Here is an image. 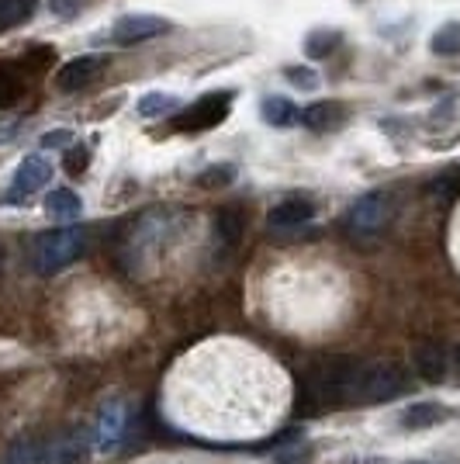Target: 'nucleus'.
I'll return each instance as SVG.
<instances>
[{
  "instance_id": "obj_10",
  "label": "nucleus",
  "mask_w": 460,
  "mask_h": 464,
  "mask_svg": "<svg viewBox=\"0 0 460 464\" xmlns=\"http://www.w3.org/2000/svg\"><path fill=\"white\" fill-rule=\"evenodd\" d=\"M412 361H416V371H419L422 382H443L446 378V350L440 343H419L416 353H412Z\"/></svg>"
},
{
  "instance_id": "obj_16",
  "label": "nucleus",
  "mask_w": 460,
  "mask_h": 464,
  "mask_svg": "<svg viewBox=\"0 0 460 464\" xmlns=\"http://www.w3.org/2000/svg\"><path fill=\"white\" fill-rule=\"evenodd\" d=\"M7 464H49V444H42V440H18L7 450Z\"/></svg>"
},
{
  "instance_id": "obj_17",
  "label": "nucleus",
  "mask_w": 460,
  "mask_h": 464,
  "mask_svg": "<svg viewBox=\"0 0 460 464\" xmlns=\"http://www.w3.org/2000/svg\"><path fill=\"white\" fill-rule=\"evenodd\" d=\"M260 111H264V118H267L270 125H277V129H288V125L298 121V108H294L291 101H284V97H267V101L260 104Z\"/></svg>"
},
{
  "instance_id": "obj_20",
  "label": "nucleus",
  "mask_w": 460,
  "mask_h": 464,
  "mask_svg": "<svg viewBox=\"0 0 460 464\" xmlns=\"http://www.w3.org/2000/svg\"><path fill=\"white\" fill-rule=\"evenodd\" d=\"M177 97L173 94H146L142 101H139V115L142 118H156V115H170V111H177Z\"/></svg>"
},
{
  "instance_id": "obj_7",
  "label": "nucleus",
  "mask_w": 460,
  "mask_h": 464,
  "mask_svg": "<svg viewBox=\"0 0 460 464\" xmlns=\"http://www.w3.org/2000/svg\"><path fill=\"white\" fill-rule=\"evenodd\" d=\"M49 177H53V167H49L42 156H24L18 167V174H14V191L7 194V201H18V198L35 194L39 188L49 184Z\"/></svg>"
},
{
  "instance_id": "obj_18",
  "label": "nucleus",
  "mask_w": 460,
  "mask_h": 464,
  "mask_svg": "<svg viewBox=\"0 0 460 464\" xmlns=\"http://www.w3.org/2000/svg\"><path fill=\"white\" fill-rule=\"evenodd\" d=\"M302 125L311 129V132H326L336 125V108L326 104V101H319V104H308L305 111H302Z\"/></svg>"
},
{
  "instance_id": "obj_25",
  "label": "nucleus",
  "mask_w": 460,
  "mask_h": 464,
  "mask_svg": "<svg viewBox=\"0 0 460 464\" xmlns=\"http://www.w3.org/2000/svg\"><path fill=\"white\" fill-rule=\"evenodd\" d=\"M284 77H288L294 87H305V91H315V87H319V77H315L311 70H305V66H302V70H298V66H288Z\"/></svg>"
},
{
  "instance_id": "obj_29",
  "label": "nucleus",
  "mask_w": 460,
  "mask_h": 464,
  "mask_svg": "<svg viewBox=\"0 0 460 464\" xmlns=\"http://www.w3.org/2000/svg\"><path fill=\"white\" fill-rule=\"evenodd\" d=\"M305 454L308 450H294V454H284L281 461H273V464H305Z\"/></svg>"
},
{
  "instance_id": "obj_19",
  "label": "nucleus",
  "mask_w": 460,
  "mask_h": 464,
  "mask_svg": "<svg viewBox=\"0 0 460 464\" xmlns=\"http://www.w3.org/2000/svg\"><path fill=\"white\" fill-rule=\"evenodd\" d=\"M429 45H433L436 56H460V24L457 21H450V24L436 28V35H433Z\"/></svg>"
},
{
  "instance_id": "obj_28",
  "label": "nucleus",
  "mask_w": 460,
  "mask_h": 464,
  "mask_svg": "<svg viewBox=\"0 0 460 464\" xmlns=\"http://www.w3.org/2000/svg\"><path fill=\"white\" fill-rule=\"evenodd\" d=\"M70 142V132H49V136H42V146L45 150H53V146H66Z\"/></svg>"
},
{
  "instance_id": "obj_11",
  "label": "nucleus",
  "mask_w": 460,
  "mask_h": 464,
  "mask_svg": "<svg viewBox=\"0 0 460 464\" xmlns=\"http://www.w3.org/2000/svg\"><path fill=\"white\" fill-rule=\"evenodd\" d=\"M450 416V409L440 402H416V406L402 409V426L408 430H426V426H436Z\"/></svg>"
},
{
  "instance_id": "obj_21",
  "label": "nucleus",
  "mask_w": 460,
  "mask_h": 464,
  "mask_svg": "<svg viewBox=\"0 0 460 464\" xmlns=\"http://www.w3.org/2000/svg\"><path fill=\"white\" fill-rule=\"evenodd\" d=\"M35 0H0V28H11L32 14Z\"/></svg>"
},
{
  "instance_id": "obj_8",
  "label": "nucleus",
  "mask_w": 460,
  "mask_h": 464,
  "mask_svg": "<svg viewBox=\"0 0 460 464\" xmlns=\"http://www.w3.org/2000/svg\"><path fill=\"white\" fill-rule=\"evenodd\" d=\"M101 66H104V59H101V56H77V59H70L66 66H59L56 87H59V91H80V87L94 83V77L101 73Z\"/></svg>"
},
{
  "instance_id": "obj_14",
  "label": "nucleus",
  "mask_w": 460,
  "mask_h": 464,
  "mask_svg": "<svg viewBox=\"0 0 460 464\" xmlns=\"http://www.w3.org/2000/svg\"><path fill=\"white\" fill-rule=\"evenodd\" d=\"M243 236V212L239 208H222L215 215V239H222L225 246H235Z\"/></svg>"
},
{
  "instance_id": "obj_5",
  "label": "nucleus",
  "mask_w": 460,
  "mask_h": 464,
  "mask_svg": "<svg viewBox=\"0 0 460 464\" xmlns=\"http://www.w3.org/2000/svg\"><path fill=\"white\" fill-rule=\"evenodd\" d=\"M388 212H391V201L384 191H370L364 194L353 208H350V229L353 232H378L388 222Z\"/></svg>"
},
{
  "instance_id": "obj_31",
  "label": "nucleus",
  "mask_w": 460,
  "mask_h": 464,
  "mask_svg": "<svg viewBox=\"0 0 460 464\" xmlns=\"http://www.w3.org/2000/svg\"><path fill=\"white\" fill-rule=\"evenodd\" d=\"M405 464H429V461H405Z\"/></svg>"
},
{
  "instance_id": "obj_22",
  "label": "nucleus",
  "mask_w": 460,
  "mask_h": 464,
  "mask_svg": "<svg viewBox=\"0 0 460 464\" xmlns=\"http://www.w3.org/2000/svg\"><path fill=\"white\" fill-rule=\"evenodd\" d=\"M336 45H340V32H311L308 42H305V56L326 59Z\"/></svg>"
},
{
  "instance_id": "obj_9",
  "label": "nucleus",
  "mask_w": 460,
  "mask_h": 464,
  "mask_svg": "<svg viewBox=\"0 0 460 464\" xmlns=\"http://www.w3.org/2000/svg\"><path fill=\"white\" fill-rule=\"evenodd\" d=\"M315 215V205L308 198H288L281 205H273V212L267 215V222L273 229H294V226H305Z\"/></svg>"
},
{
  "instance_id": "obj_6",
  "label": "nucleus",
  "mask_w": 460,
  "mask_h": 464,
  "mask_svg": "<svg viewBox=\"0 0 460 464\" xmlns=\"http://www.w3.org/2000/svg\"><path fill=\"white\" fill-rule=\"evenodd\" d=\"M170 32V21L167 18H153V14H129V18H118L115 28H111V39L118 45H135V42H146L153 35H163Z\"/></svg>"
},
{
  "instance_id": "obj_30",
  "label": "nucleus",
  "mask_w": 460,
  "mask_h": 464,
  "mask_svg": "<svg viewBox=\"0 0 460 464\" xmlns=\"http://www.w3.org/2000/svg\"><path fill=\"white\" fill-rule=\"evenodd\" d=\"M454 364H457V371H460V343L454 347Z\"/></svg>"
},
{
  "instance_id": "obj_23",
  "label": "nucleus",
  "mask_w": 460,
  "mask_h": 464,
  "mask_svg": "<svg viewBox=\"0 0 460 464\" xmlns=\"http://www.w3.org/2000/svg\"><path fill=\"white\" fill-rule=\"evenodd\" d=\"M21 97V80L11 73V70H4L0 66V108H11V104H18Z\"/></svg>"
},
{
  "instance_id": "obj_27",
  "label": "nucleus",
  "mask_w": 460,
  "mask_h": 464,
  "mask_svg": "<svg viewBox=\"0 0 460 464\" xmlns=\"http://www.w3.org/2000/svg\"><path fill=\"white\" fill-rule=\"evenodd\" d=\"M80 4H83V0H49V7L56 11L59 18H73L80 11Z\"/></svg>"
},
{
  "instance_id": "obj_24",
  "label": "nucleus",
  "mask_w": 460,
  "mask_h": 464,
  "mask_svg": "<svg viewBox=\"0 0 460 464\" xmlns=\"http://www.w3.org/2000/svg\"><path fill=\"white\" fill-rule=\"evenodd\" d=\"M232 177H235V167H232V163H222V167H208L197 184H201V188H225Z\"/></svg>"
},
{
  "instance_id": "obj_26",
  "label": "nucleus",
  "mask_w": 460,
  "mask_h": 464,
  "mask_svg": "<svg viewBox=\"0 0 460 464\" xmlns=\"http://www.w3.org/2000/svg\"><path fill=\"white\" fill-rule=\"evenodd\" d=\"M91 167V150H83V146H73L70 153H66V170L70 174H83Z\"/></svg>"
},
{
  "instance_id": "obj_12",
  "label": "nucleus",
  "mask_w": 460,
  "mask_h": 464,
  "mask_svg": "<svg viewBox=\"0 0 460 464\" xmlns=\"http://www.w3.org/2000/svg\"><path fill=\"white\" fill-rule=\"evenodd\" d=\"M121 433H125V406H108L101 412V420H97V433L94 440L97 447H115L121 440Z\"/></svg>"
},
{
  "instance_id": "obj_2",
  "label": "nucleus",
  "mask_w": 460,
  "mask_h": 464,
  "mask_svg": "<svg viewBox=\"0 0 460 464\" xmlns=\"http://www.w3.org/2000/svg\"><path fill=\"white\" fill-rule=\"evenodd\" d=\"M83 253V232L80 229H53L42 232L35 239V250H32V260L42 274H56L62 267H70Z\"/></svg>"
},
{
  "instance_id": "obj_13",
  "label": "nucleus",
  "mask_w": 460,
  "mask_h": 464,
  "mask_svg": "<svg viewBox=\"0 0 460 464\" xmlns=\"http://www.w3.org/2000/svg\"><path fill=\"white\" fill-rule=\"evenodd\" d=\"M87 444L80 437H59L49 444V464H83Z\"/></svg>"
},
{
  "instance_id": "obj_4",
  "label": "nucleus",
  "mask_w": 460,
  "mask_h": 464,
  "mask_svg": "<svg viewBox=\"0 0 460 464\" xmlns=\"http://www.w3.org/2000/svg\"><path fill=\"white\" fill-rule=\"evenodd\" d=\"M229 108H232V91H211V94H205L201 101H194L191 108L177 118V121H180L184 132H201V129H211V125L225 121Z\"/></svg>"
},
{
  "instance_id": "obj_15",
  "label": "nucleus",
  "mask_w": 460,
  "mask_h": 464,
  "mask_svg": "<svg viewBox=\"0 0 460 464\" xmlns=\"http://www.w3.org/2000/svg\"><path fill=\"white\" fill-rule=\"evenodd\" d=\"M45 212L53 215V218H77L83 212V201H80L73 191H66V188H59L45 198Z\"/></svg>"
},
{
  "instance_id": "obj_3",
  "label": "nucleus",
  "mask_w": 460,
  "mask_h": 464,
  "mask_svg": "<svg viewBox=\"0 0 460 464\" xmlns=\"http://www.w3.org/2000/svg\"><path fill=\"white\" fill-rule=\"evenodd\" d=\"M357 374H360V364L353 361V357H343V353H336V357H326L322 361V368L315 371V388H319V399H326V402H343L353 395V382H357Z\"/></svg>"
},
{
  "instance_id": "obj_1",
  "label": "nucleus",
  "mask_w": 460,
  "mask_h": 464,
  "mask_svg": "<svg viewBox=\"0 0 460 464\" xmlns=\"http://www.w3.org/2000/svg\"><path fill=\"white\" fill-rule=\"evenodd\" d=\"M405 388H408V378L395 361H374V364L360 368L357 382H353V395L360 402H388V399L402 395Z\"/></svg>"
}]
</instances>
